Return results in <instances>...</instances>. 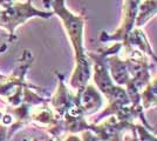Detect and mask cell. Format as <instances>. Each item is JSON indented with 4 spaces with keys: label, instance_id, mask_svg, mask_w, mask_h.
Wrapping results in <instances>:
<instances>
[{
    "label": "cell",
    "instance_id": "6da1fadb",
    "mask_svg": "<svg viewBox=\"0 0 157 141\" xmlns=\"http://www.w3.org/2000/svg\"><path fill=\"white\" fill-rule=\"evenodd\" d=\"M121 49H122V44L114 42V45H111L108 48H101L96 52H87L89 59L92 60V75L94 84L96 85V88L101 92V94L105 95L108 100L107 107L103 109V112H101V114L98 115V118L93 123L103 120L109 115H114L120 120L130 121V122L138 118L148 129L155 132L157 129L151 127L149 122L147 121L144 116L143 108L136 107L130 100L125 88L116 85L109 74L107 59L111 54L120 53Z\"/></svg>",
    "mask_w": 157,
    "mask_h": 141
},
{
    "label": "cell",
    "instance_id": "7a4b0ae2",
    "mask_svg": "<svg viewBox=\"0 0 157 141\" xmlns=\"http://www.w3.org/2000/svg\"><path fill=\"white\" fill-rule=\"evenodd\" d=\"M65 1L66 0H44V4L51 7L53 13L61 19L66 33L72 44L75 57V67L71 76V87L76 91L78 88L85 87L92 78L93 65L87 54L83 40L86 24L85 10L82 13L74 14L66 7Z\"/></svg>",
    "mask_w": 157,
    "mask_h": 141
},
{
    "label": "cell",
    "instance_id": "3957f363",
    "mask_svg": "<svg viewBox=\"0 0 157 141\" xmlns=\"http://www.w3.org/2000/svg\"><path fill=\"white\" fill-rule=\"evenodd\" d=\"M18 61L12 74L0 80V99L6 100L10 107H15L22 101L24 88L27 84L25 76L33 64L32 52L25 49Z\"/></svg>",
    "mask_w": 157,
    "mask_h": 141
},
{
    "label": "cell",
    "instance_id": "277c9868",
    "mask_svg": "<svg viewBox=\"0 0 157 141\" xmlns=\"http://www.w3.org/2000/svg\"><path fill=\"white\" fill-rule=\"evenodd\" d=\"M53 12L40 11L32 5V0H27L26 2L15 1L12 6L6 10H1L0 12V27L6 28L8 32V40L12 42L17 39L15 37V28L24 24L31 18H42V19H49L53 15Z\"/></svg>",
    "mask_w": 157,
    "mask_h": 141
},
{
    "label": "cell",
    "instance_id": "5b68a950",
    "mask_svg": "<svg viewBox=\"0 0 157 141\" xmlns=\"http://www.w3.org/2000/svg\"><path fill=\"white\" fill-rule=\"evenodd\" d=\"M142 0H123V7H122V18L120 27L115 32L108 34L105 32L101 33L100 40L102 42H121L124 44L128 37L136 27V19H137L138 8Z\"/></svg>",
    "mask_w": 157,
    "mask_h": 141
},
{
    "label": "cell",
    "instance_id": "8992f818",
    "mask_svg": "<svg viewBox=\"0 0 157 141\" xmlns=\"http://www.w3.org/2000/svg\"><path fill=\"white\" fill-rule=\"evenodd\" d=\"M134 126V122L109 115L96 123H89V129L96 134L100 141H124V133L130 132Z\"/></svg>",
    "mask_w": 157,
    "mask_h": 141
},
{
    "label": "cell",
    "instance_id": "52a82bcc",
    "mask_svg": "<svg viewBox=\"0 0 157 141\" xmlns=\"http://www.w3.org/2000/svg\"><path fill=\"white\" fill-rule=\"evenodd\" d=\"M78 105L86 116L98 112L103 105V96L94 85L87 84L85 87L76 89Z\"/></svg>",
    "mask_w": 157,
    "mask_h": 141
},
{
    "label": "cell",
    "instance_id": "ba28073f",
    "mask_svg": "<svg viewBox=\"0 0 157 141\" xmlns=\"http://www.w3.org/2000/svg\"><path fill=\"white\" fill-rule=\"evenodd\" d=\"M141 105L143 109L157 107V76L149 81L141 92Z\"/></svg>",
    "mask_w": 157,
    "mask_h": 141
},
{
    "label": "cell",
    "instance_id": "9c48e42d",
    "mask_svg": "<svg viewBox=\"0 0 157 141\" xmlns=\"http://www.w3.org/2000/svg\"><path fill=\"white\" fill-rule=\"evenodd\" d=\"M135 131L137 134L138 141H157V133L152 132L150 129L142 126V125H135Z\"/></svg>",
    "mask_w": 157,
    "mask_h": 141
},
{
    "label": "cell",
    "instance_id": "30bf717a",
    "mask_svg": "<svg viewBox=\"0 0 157 141\" xmlns=\"http://www.w3.org/2000/svg\"><path fill=\"white\" fill-rule=\"evenodd\" d=\"M22 141H55V140H54L48 133H46V134H42V135H40V136H38V135H35V134L29 135V136L24 138Z\"/></svg>",
    "mask_w": 157,
    "mask_h": 141
},
{
    "label": "cell",
    "instance_id": "8fae6325",
    "mask_svg": "<svg viewBox=\"0 0 157 141\" xmlns=\"http://www.w3.org/2000/svg\"><path fill=\"white\" fill-rule=\"evenodd\" d=\"M81 139L82 141H100L96 134L92 132L90 129H87V131H83V132H81Z\"/></svg>",
    "mask_w": 157,
    "mask_h": 141
},
{
    "label": "cell",
    "instance_id": "7c38bea8",
    "mask_svg": "<svg viewBox=\"0 0 157 141\" xmlns=\"http://www.w3.org/2000/svg\"><path fill=\"white\" fill-rule=\"evenodd\" d=\"M7 132H8V127L0 121V141H10Z\"/></svg>",
    "mask_w": 157,
    "mask_h": 141
},
{
    "label": "cell",
    "instance_id": "4fadbf2b",
    "mask_svg": "<svg viewBox=\"0 0 157 141\" xmlns=\"http://www.w3.org/2000/svg\"><path fill=\"white\" fill-rule=\"evenodd\" d=\"M17 0H0V8L1 10H6L10 6H12Z\"/></svg>",
    "mask_w": 157,
    "mask_h": 141
},
{
    "label": "cell",
    "instance_id": "5bb4252c",
    "mask_svg": "<svg viewBox=\"0 0 157 141\" xmlns=\"http://www.w3.org/2000/svg\"><path fill=\"white\" fill-rule=\"evenodd\" d=\"M55 141H82L81 138H78L76 134H68L63 140H55Z\"/></svg>",
    "mask_w": 157,
    "mask_h": 141
},
{
    "label": "cell",
    "instance_id": "9a60e30c",
    "mask_svg": "<svg viewBox=\"0 0 157 141\" xmlns=\"http://www.w3.org/2000/svg\"><path fill=\"white\" fill-rule=\"evenodd\" d=\"M6 49H7V44H4L2 46L0 47V54H2V53H4V52H5V51H6ZM5 78H6L5 75H2V74H0V80H2V79H5Z\"/></svg>",
    "mask_w": 157,
    "mask_h": 141
},
{
    "label": "cell",
    "instance_id": "2e32d148",
    "mask_svg": "<svg viewBox=\"0 0 157 141\" xmlns=\"http://www.w3.org/2000/svg\"><path fill=\"white\" fill-rule=\"evenodd\" d=\"M131 134H132V141H138L137 139V134H136V131H135V126L131 129Z\"/></svg>",
    "mask_w": 157,
    "mask_h": 141
},
{
    "label": "cell",
    "instance_id": "e0dca14e",
    "mask_svg": "<svg viewBox=\"0 0 157 141\" xmlns=\"http://www.w3.org/2000/svg\"><path fill=\"white\" fill-rule=\"evenodd\" d=\"M148 55H150L151 58H152V59H154V60L156 61V64H157V55L155 53H154V52H152V49H151L150 52H149V54H148Z\"/></svg>",
    "mask_w": 157,
    "mask_h": 141
},
{
    "label": "cell",
    "instance_id": "ac0fdd59",
    "mask_svg": "<svg viewBox=\"0 0 157 141\" xmlns=\"http://www.w3.org/2000/svg\"><path fill=\"white\" fill-rule=\"evenodd\" d=\"M124 141H132V134L131 135H124Z\"/></svg>",
    "mask_w": 157,
    "mask_h": 141
},
{
    "label": "cell",
    "instance_id": "d6986e66",
    "mask_svg": "<svg viewBox=\"0 0 157 141\" xmlns=\"http://www.w3.org/2000/svg\"><path fill=\"white\" fill-rule=\"evenodd\" d=\"M2 115H4V114H2V112L0 111V121H1V118H2Z\"/></svg>",
    "mask_w": 157,
    "mask_h": 141
},
{
    "label": "cell",
    "instance_id": "ffe728a7",
    "mask_svg": "<svg viewBox=\"0 0 157 141\" xmlns=\"http://www.w3.org/2000/svg\"><path fill=\"white\" fill-rule=\"evenodd\" d=\"M0 12H1V8H0Z\"/></svg>",
    "mask_w": 157,
    "mask_h": 141
}]
</instances>
